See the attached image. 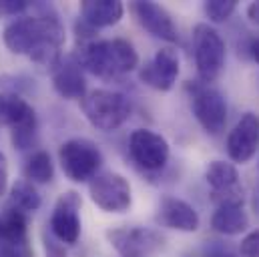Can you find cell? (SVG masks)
Instances as JSON below:
<instances>
[{
    "label": "cell",
    "instance_id": "obj_1",
    "mask_svg": "<svg viewBox=\"0 0 259 257\" xmlns=\"http://www.w3.org/2000/svg\"><path fill=\"white\" fill-rule=\"evenodd\" d=\"M36 14L18 16L4 26V45L12 55H26L40 68L55 70L61 63L65 26L51 4H34Z\"/></svg>",
    "mask_w": 259,
    "mask_h": 257
},
{
    "label": "cell",
    "instance_id": "obj_2",
    "mask_svg": "<svg viewBox=\"0 0 259 257\" xmlns=\"http://www.w3.org/2000/svg\"><path fill=\"white\" fill-rule=\"evenodd\" d=\"M76 59L82 68L99 78H117L139 66V55L125 38L91 40L80 45Z\"/></svg>",
    "mask_w": 259,
    "mask_h": 257
},
{
    "label": "cell",
    "instance_id": "obj_3",
    "mask_svg": "<svg viewBox=\"0 0 259 257\" xmlns=\"http://www.w3.org/2000/svg\"><path fill=\"white\" fill-rule=\"evenodd\" d=\"M80 109L89 123L99 131L111 133L119 128L131 117V101L117 91L95 89L80 101Z\"/></svg>",
    "mask_w": 259,
    "mask_h": 257
},
{
    "label": "cell",
    "instance_id": "obj_4",
    "mask_svg": "<svg viewBox=\"0 0 259 257\" xmlns=\"http://www.w3.org/2000/svg\"><path fill=\"white\" fill-rule=\"evenodd\" d=\"M193 55L197 74H199L201 82L209 84V82L217 80L225 66V42L213 26H209L205 22L195 24Z\"/></svg>",
    "mask_w": 259,
    "mask_h": 257
},
{
    "label": "cell",
    "instance_id": "obj_5",
    "mask_svg": "<svg viewBox=\"0 0 259 257\" xmlns=\"http://www.w3.org/2000/svg\"><path fill=\"white\" fill-rule=\"evenodd\" d=\"M0 127L10 128L12 145L24 151L32 147L36 135V113L22 97L0 93Z\"/></svg>",
    "mask_w": 259,
    "mask_h": 257
},
{
    "label": "cell",
    "instance_id": "obj_6",
    "mask_svg": "<svg viewBox=\"0 0 259 257\" xmlns=\"http://www.w3.org/2000/svg\"><path fill=\"white\" fill-rule=\"evenodd\" d=\"M59 161L65 175L74 183H84L99 175L103 165V153L91 139H70L61 145Z\"/></svg>",
    "mask_w": 259,
    "mask_h": 257
},
{
    "label": "cell",
    "instance_id": "obj_7",
    "mask_svg": "<svg viewBox=\"0 0 259 257\" xmlns=\"http://www.w3.org/2000/svg\"><path fill=\"white\" fill-rule=\"evenodd\" d=\"M187 93L199 125L211 135H219L227 123V103L221 91L205 82H189Z\"/></svg>",
    "mask_w": 259,
    "mask_h": 257
},
{
    "label": "cell",
    "instance_id": "obj_8",
    "mask_svg": "<svg viewBox=\"0 0 259 257\" xmlns=\"http://www.w3.org/2000/svg\"><path fill=\"white\" fill-rule=\"evenodd\" d=\"M89 193L93 203L107 213H125L133 203L129 181L113 171L95 175L89 183Z\"/></svg>",
    "mask_w": 259,
    "mask_h": 257
},
{
    "label": "cell",
    "instance_id": "obj_9",
    "mask_svg": "<svg viewBox=\"0 0 259 257\" xmlns=\"http://www.w3.org/2000/svg\"><path fill=\"white\" fill-rule=\"evenodd\" d=\"M129 153L145 171H159L169 161V143L155 131L137 128L129 137Z\"/></svg>",
    "mask_w": 259,
    "mask_h": 257
},
{
    "label": "cell",
    "instance_id": "obj_10",
    "mask_svg": "<svg viewBox=\"0 0 259 257\" xmlns=\"http://www.w3.org/2000/svg\"><path fill=\"white\" fill-rule=\"evenodd\" d=\"M205 181L211 187V197L217 205H243V189L239 187V173L235 165L211 161L205 171Z\"/></svg>",
    "mask_w": 259,
    "mask_h": 257
},
{
    "label": "cell",
    "instance_id": "obj_11",
    "mask_svg": "<svg viewBox=\"0 0 259 257\" xmlns=\"http://www.w3.org/2000/svg\"><path fill=\"white\" fill-rule=\"evenodd\" d=\"M111 245L121 257H147L163 245L161 233L145 227H123L107 233Z\"/></svg>",
    "mask_w": 259,
    "mask_h": 257
},
{
    "label": "cell",
    "instance_id": "obj_12",
    "mask_svg": "<svg viewBox=\"0 0 259 257\" xmlns=\"http://www.w3.org/2000/svg\"><path fill=\"white\" fill-rule=\"evenodd\" d=\"M82 201L80 195L74 191H66L59 197L53 215H51V231L53 235L61 241V243H76L80 237V217H78V209H80Z\"/></svg>",
    "mask_w": 259,
    "mask_h": 257
},
{
    "label": "cell",
    "instance_id": "obj_13",
    "mask_svg": "<svg viewBox=\"0 0 259 257\" xmlns=\"http://www.w3.org/2000/svg\"><path fill=\"white\" fill-rule=\"evenodd\" d=\"M179 76V55L173 49H161L139 70L141 82L155 91H171Z\"/></svg>",
    "mask_w": 259,
    "mask_h": 257
},
{
    "label": "cell",
    "instance_id": "obj_14",
    "mask_svg": "<svg viewBox=\"0 0 259 257\" xmlns=\"http://www.w3.org/2000/svg\"><path fill=\"white\" fill-rule=\"evenodd\" d=\"M131 10L137 18V22L155 38H161L165 42H179V30L173 22V16L169 10L157 2H133Z\"/></svg>",
    "mask_w": 259,
    "mask_h": 257
},
{
    "label": "cell",
    "instance_id": "obj_15",
    "mask_svg": "<svg viewBox=\"0 0 259 257\" xmlns=\"http://www.w3.org/2000/svg\"><path fill=\"white\" fill-rule=\"evenodd\" d=\"M259 149V117L245 113L227 137V155L235 163H247Z\"/></svg>",
    "mask_w": 259,
    "mask_h": 257
},
{
    "label": "cell",
    "instance_id": "obj_16",
    "mask_svg": "<svg viewBox=\"0 0 259 257\" xmlns=\"http://www.w3.org/2000/svg\"><path fill=\"white\" fill-rule=\"evenodd\" d=\"M157 219L169 227V229H177L183 233H193L199 229V213L195 211L193 205H189L183 199H177L173 195H165L159 201V215Z\"/></svg>",
    "mask_w": 259,
    "mask_h": 257
},
{
    "label": "cell",
    "instance_id": "obj_17",
    "mask_svg": "<svg viewBox=\"0 0 259 257\" xmlns=\"http://www.w3.org/2000/svg\"><path fill=\"white\" fill-rule=\"evenodd\" d=\"M53 84L55 91L66 101H82L87 95V80L76 55L61 59V63L53 70Z\"/></svg>",
    "mask_w": 259,
    "mask_h": 257
},
{
    "label": "cell",
    "instance_id": "obj_18",
    "mask_svg": "<svg viewBox=\"0 0 259 257\" xmlns=\"http://www.w3.org/2000/svg\"><path fill=\"white\" fill-rule=\"evenodd\" d=\"M125 14V6L119 0H84L80 2L82 22L91 28H105L117 24Z\"/></svg>",
    "mask_w": 259,
    "mask_h": 257
},
{
    "label": "cell",
    "instance_id": "obj_19",
    "mask_svg": "<svg viewBox=\"0 0 259 257\" xmlns=\"http://www.w3.org/2000/svg\"><path fill=\"white\" fill-rule=\"evenodd\" d=\"M211 227L223 235H239L249 227V217L243 211V205H217Z\"/></svg>",
    "mask_w": 259,
    "mask_h": 257
},
{
    "label": "cell",
    "instance_id": "obj_20",
    "mask_svg": "<svg viewBox=\"0 0 259 257\" xmlns=\"http://www.w3.org/2000/svg\"><path fill=\"white\" fill-rule=\"evenodd\" d=\"M0 241H10V243L28 241L26 213H22L10 205L0 213Z\"/></svg>",
    "mask_w": 259,
    "mask_h": 257
},
{
    "label": "cell",
    "instance_id": "obj_21",
    "mask_svg": "<svg viewBox=\"0 0 259 257\" xmlns=\"http://www.w3.org/2000/svg\"><path fill=\"white\" fill-rule=\"evenodd\" d=\"M40 193L34 189V185L26 179H20L12 185L10 189V207L22 211V213H34L38 207H40Z\"/></svg>",
    "mask_w": 259,
    "mask_h": 257
},
{
    "label": "cell",
    "instance_id": "obj_22",
    "mask_svg": "<svg viewBox=\"0 0 259 257\" xmlns=\"http://www.w3.org/2000/svg\"><path fill=\"white\" fill-rule=\"evenodd\" d=\"M24 177L30 183H51L55 177V165L47 151H36L24 165Z\"/></svg>",
    "mask_w": 259,
    "mask_h": 257
},
{
    "label": "cell",
    "instance_id": "obj_23",
    "mask_svg": "<svg viewBox=\"0 0 259 257\" xmlns=\"http://www.w3.org/2000/svg\"><path fill=\"white\" fill-rule=\"evenodd\" d=\"M237 8L235 0H207L203 4V10L211 22H225Z\"/></svg>",
    "mask_w": 259,
    "mask_h": 257
},
{
    "label": "cell",
    "instance_id": "obj_24",
    "mask_svg": "<svg viewBox=\"0 0 259 257\" xmlns=\"http://www.w3.org/2000/svg\"><path fill=\"white\" fill-rule=\"evenodd\" d=\"M0 257H34V251L28 241H20V243L0 241Z\"/></svg>",
    "mask_w": 259,
    "mask_h": 257
},
{
    "label": "cell",
    "instance_id": "obj_25",
    "mask_svg": "<svg viewBox=\"0 0 259 257\" xmlns=\"http://www.w3.org/2000/svg\"><path fill=\"white\" fill-rule=\"evenodd\" d=\"M241 257H259V229L251 231L239 245Z\"/></svg>",
    "mask_w": 259,
    "mask_h": 257
},
{
    "label": "cell",
    "instance_id": "obj_26",
    "mask_svg": "<svg viewBox=\"0 0 259 257\" xmlns=\"http://www.w3.org/2000/svg\"><path fill=\"white\" fill-rule=\"evenodd\" d=\"M28 6L26 0H0V16H20Z\"/></svg>",
    "mask_w": 259,
    "mask_h": 257
},
{
    "label": "cell",
    "instance_id": "obj_27",
    "mask_svg": "<svg viewBox=\"0 0 259 257\" xmlns=\"http://www.w3.org/2000/svg\"><path fill=\"white\" fill-rule=\"evenodd\" d=\"M45 249H47V257H68L65 247L61 243H57L55 239H47L45 241Z\"/></svg>",
    "mask_w": 259,
    "mask_h": 257
},
{
    "label": "cell",
    "instance_id": "obj_28",
    "mask_svg": "<svg viewBox=\"0 0 259 257\" xmlns=\"http://www.w3.org/2000/svg\"><path fill=\"white\" fill-rule=\"evenodd\" d=\"M6 185H8V161L6 155L0 151V197L6 191Z\"/></svg>",
    "mask_w": 259,
    "mask_h": 257
},
{
    "label": "cell",
    "instance_id": "obj_29",
    "mask_svg": "<svg viewBox=\"0 0 259 257\" xmlns=\"http://www.w3.org/2000/svg\"><path fill=\"white\" fill-rule=\"evenodd\" d=\"M247 16H249L251 22L259 24V0L257 2H251V4L247 6Z\"/></svg>",
    "mask_w": 259,
    "mask_h": 257
},
{
    "label": "cell",
    "instance_id": "obj_30",
    "mask_svg": "<svg viewBox=\"0 0 259 257\" xmlns=\"http://www.w3.org/2000/svg\"><path fill=\"white\" fill-rule=\"evenodd\" d=\"M249 51H251V57H253V61H255V63L259 64V38H255V40L251 42Z\"/></svg>",
    "mask_w": 259,
    "mask_h": 257
},
{
    "label": "cell",
    "instance_id": "obj_31",
    "mask_svg": "<svg viewBox=\"0 0 259 257\" xmlns=\"http://www.w3.org/2000/svg\"><path fill=\"white\" fill-rule=\"evenodd\" d=\"M213 257H235V255H231V253H217V255Z\"/></svg>",
    "mask_w": 259,
    "mask_h": 257
}]
</instances>
